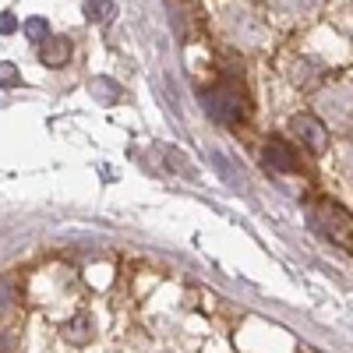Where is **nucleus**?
Instances as JSON below:
<instances>
[{
    "label": "nucleus",
    "mask_w": 353,
    "mask_h": 353,
    "mask_svg": "<svg viewBox=\"0 0 353 353\" xmlns=\"http://www.w3.org/2000/svg\"><path fill=\"white\" fill-rule=\"evenodd\" d=\"M265 163L276 166V170H301L297 152H293L286 141H269V145H265Z\"/></svg>",
    "instance_id": "nucleus-1"
},
{
    "label": "nucleus",
    "mask_w": 353,
    "mask_h": 353,
    "mask_svg": "<svg viewBox=\"0 0 353 353\" xmlns=\"http://www.w3.org/2000/svg\"><path fill=\"white\" fill-rule=\"evenodd\" d=\"M293 128H297V134L301 138H307L311 145H314V152H321L325 149V131H321L311 117H297V121H293Z\"/></svg>",
    "instance_id": "nucleus-2"
}]
</instances>
